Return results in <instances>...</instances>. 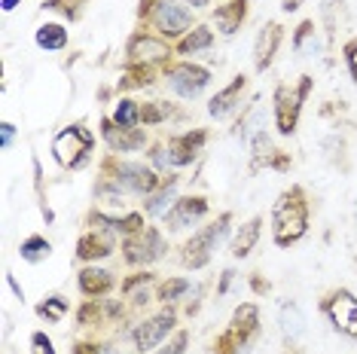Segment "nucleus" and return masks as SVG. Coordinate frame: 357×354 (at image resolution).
Listing matches in <instances>:
<instances>
[{
  "instance_id": "obj_45",
  "label": "nucleus",
  "mask_w": 357,
  "mask_h": 354,
  "mask_svg": "<svg viewBox=\"0 0 357 354\" xmlns=\"http://www.w3.org/2000/svg\"><path fill=\"white\" fill-rule=\"evenodd\" d=\"M250 287H254V293H269V281L259 278V272L250 275Z\"/></svg>"
},
{
  "instance_id": "obj_43",
  "label": "nucleus",
  "mask_w": 357,
  "mask_h": 354,
  "mask_svg": "<svg viewBox=\"0 0 357 354\" xmlns=\"http://www.w3.org/2000/svg\"><path fill=\"white\" fill-rule=\"evenodd\" d=\"M15 138V125L13 123H0V150H10Z\"/></svg>"
},
{
  "instance_id": "obj_39",
  "label": "nucleus",
  "mask_w": 357,
  "mask_h": 354,
  "mask_svg": "<svg viewBox=\"0 0 357 354\" xmlns=\"http://www.w3.org/2000/svg\"><path fill=\"white\" fill-rule=\"evenodd\" d=\"M342 59L348 64V74H351L354 86H357V37H348L342 43Z\"/></svg>"
},
{
  "instance_id": "obj_27",
  "label": "nucleus",
  "mask_w": 357,
  "mask_h": 354,
  "mask_svg": "<svg viewBox=\"0 0 357 354\" xmlns=\"http://www.w3.org/2000/svg\"><path fill=\"white\" fill-rule=\"evenodd\" d=\"M174 187H177V174H168L165 180H162V187L153 192L150 199H144V211H147L150 217H159L165 214L168 208H172L177 199H174Z\"/></svg>"
},
{
  "instance_id": "obj_38",
  "label": "nucleus",
  "mask_w": 357,
  "mask_h": 354,
  "mask_svg": "<svg viewBox=\"0 0 357 354\" xmlns=\"http://www.w3.org/2000/svg\"><path fill=\"white\" fill-rule=\"evenodd\" d=\"M314 37V19H305V22H299V28H296V34H294V49L296 52H305V43Z\"/></svg>"
},
{
  "instance_id": "obj_30",
  "label": "nucleus",
  "mask_w": 357,
  "mask_h": 354,
  "mask_svg": "<svg viewBox=\"0 0 357 354\" xmlns=\"http://www.w3.org/2000/svg\"><path fill=\"white\" fill-rule=\"evenodd\" d=\"M70 311V302L64 300L61 293H52V296H46L43 302L37 305V315L46 321V324H59V321L64 318Z\"/></svg>"
},
{
  "instance_id": "obj_37",
  "label": "nucleus",
  "mask_w": 357,
  "mask_h": 354,
  "mask_svg": "<svg viewBox=\"0 0 357 354\" xmlns=\"http://www.w3.org/2000/svg\"><path fill=\"white\" fill-rule=\"evenodd\" d=\"M214 354H241V342L232 336V330L226 327L223 333H217V339H214V348H211Z\"/></svg>"
},
{
  "instance_id": "obj_35",
  "label": "nucleus",
  "mask_w": 357,
  "mask_h": 354,
  "mask_svg": "<svg viewBox=\"0 0 357 354\" xmlns=\"http://www.w3.org/2000/svg\"><path fill=\"white\" fill-rule=\"evenodd\" d=\"M104 315H107V311L101 309V300H86L77 309V324L79 327H95V324H101L104 321Z\"/></svg>"
},
{
  "instance_id": "obj_36",
  "label": "nucleus",
  "mask_w": 357,
  "mask_h": 354,
  "mask_svg": "<svg viewBox=\"0 0 357 354\" xmlns=\"http://www.w3.org/2000/svg\"><path fill=\"white\" fill-rule=\"evenodd\" d=\"M186 348H190V330H174L168 345H162L153 354H186Z\"/></svg>"
},
{
  "instance_id": "obj_32",
  "label": "nucleus",
  "mask_w": 357,
  "mask_h": 354,
  "mask_svg": "<svg viewBox=\"0 0 357 354\" xmlns=\"http://www.w3.org/2000/svg\"><path fill=\"white\" fill-rule=\"evenodd\" d=\"M113 123L123 125V128H137L141 125V104L132 98H119L116 110H113Z\"/></svg>"
},
{
  "instance_id": "obj_23",
  "label": "nucleus",
  "mask_w": 357,
  "mask_h": 354,
  "mask_svg": "<svg viewBox=\"0 0 357 354\" xmlns=\"http://www.w3.org/2000/svg\"><path fill=\"white\" fill-rule=\"evenodd\" d=\"M150 284H156V275L153 272H137V275L123 281V296L128 300L132 309H144L153 296H150Z\"/></svg>"
},
{
  "instance_id": "obj_2",
  "label": "nucleus",
  "mask_w": 357,
  "mask_h": 354,
  "mask_svg": "<svg viewBox=\"0 0 357 354\" xmlns=\"http://www.w3.org/2000/svg\"><path fill=\"white\" fill-rule=\"evenodd\" d=\"M137 19L144 22V28H153V34H159L162 40H174V43L186 31L196 28L192 10L181 0H141Z\"/></svg>"
},
{
  "instance_id": "obj_4",
  "label": "nucleus",
  "mask_w": 357,
  "mask_h": 354,
  "mask_svg": "<svg viewBox=\"0 0 357 354\" xmlns=\"http://www.w3.org/2000/svg\"><path fill=\"white\" fill-rule=\"evenodd\" d=\"M312 88H314V79L308 77V74L299 77L294 86L281 83L278 88H275V95H272V110H275V128H278V134L290 138V134L296 132L299 116H303V104L308 101Z\"/></svg>"
},
{
  "instance_id": "obj_49",
  "label": "nucleus",
  "mask_w": 357,
  "mask_h": 354,
  "mask_svg": "<svg viewBox=\"0 0 357 354\" xmlns=\"http://www.w3.org/2000/svg\"><path fill=\"white\" fill-rule=\"evenodd\" d=\"M19 3H22V0H3V13H13Z\"/></svg>"
},
{
  "instance_id": "obj_31",
  "label": "nucleus",
  "mask_w": 357,
  "mask_h": 354,
  "mask_svg": "<svg viewBox=\"0 0 357 354\" xmlns=\"http://www.w3.org/2000/svg\"><path fill=\"white\" fill-rule=\"evenodd\" d=\"M19 254H22V260H28V263H43L46 256L52 254V245L43 236H28L19 245Z\"/></svg>"
},
{
  "instance_id": "obj_12",
  "label": "nucleus",
  "mask_w": 357,
  "mask_h": 354,
  "mask_svg": "<svg viewBox=\"0 0 357 354\" xmlns=\"http://www.w3.org/2000/svg\"><path fill=\"white\" fill-rule=\"evenodd\" d=\"M205 144H208V132H205V128H190V132H183V134H172V138L165 141L168 162H172V168L192 165Z\"/></svg>"
},
{
  "instance_id": "obj_6",
  "label": "nucleus",
  "mask_w": 357,
  "mask_h": 354,
  "mask_svg": "<svg viewBox=\"0 0 357 354\" xmlns=\"http://www.w3.org/2000/svg\"><path fill=\"white\" fill-rule=\"evenodd\" d=\"M229 223H232V211H223L214 223L202 226L199 232H192L181 247V263L186 269H205L211 263V254L217 251V245L229 236Z\"/></svg>"
},
{
  "instance_id": "obj_18",
  "label": "nucleus",
  "mask_w": 357,
  "mask_h": 354,
  "mask_svg": "<svg viewBox=\"0 0 357 354\" xmlns=\"http://www.w3.org/2000/svg\"><path fill=\"white\" fill-rule=\"evenodd\" d=\"M248 83H250V79L245 74L232 77V83L223 86L220 92H217L214 98L208 101V114L214 116V119H229L235 110L241 107V98H245V92H248Z\"/></svg>"
},
{
  "instance_id": "obj_11",
  "label": "nucleus",
  "mask_w": 357,
  "mask_h": 354,
  "mask_svg": "<svg viewBox=\"0 0 357 354\" xmlns=\"http://www.w3.org/2000/svg\"><path fill=\"white\" fill-rule=\"evenodd\" d=\"M174 327H177V311H174V309H165V311H159V315H153V318H147V321H141V324L132 330L135 351L153 354L162 342L168 339V336L174 333Z\"/></svg>"
},
{
  "instance_id": "obj_1",
  "label": "nucleus",
  "mask_w": 357,
  "mask_h": 354,
  "mask_svg": "<svg viewBox=\"0 0 357 354\" xmlns=\"http://www.w3.org/2000/svg\"><path fill=\"white\" fill-rule=\"evenodd\" d=\"M312 223V205H308L305 187H287L272 205V238L278 247H290L299 238H305Z\"/></svg>"
},
{
  "instance_id": "obj_20",
  "label": "nucleus",
  "mask_w": 357,
  "mask_h": 354,
  "mask_svg": "<svg viewBox=\"0 0 357 354\" xmlns=\"http://www.w3.org/2000/svg\"><path fill=\"white\" fill-rule=\"evenodd\" d=\"M229 330H232L235 339L241 342V348H248V345L254 342V336L259 333V309H257V302H241L238 309L232 311Z\"/></svg>"
},
{
  "instance_id": "obj_34",
  "label": "nucleus",
  "mask_w": 357,
  "mask_h": 354,
  "mask_svg": "<svg viewBox=\"0 0 357 354\" xmlns=\"http://www.w3.org/2000/svg\"><path fill=\"white\" fill-rule=\"evenodd\" d=\"M89 0H43V10L50 13H61L68 22H79L83 19V6Z\"/></svg>"
},
{
  "instance_id": "obj_42",
  "label": "nucleus",
  "mask_w": 357,
  "mask_h": 354,
  "mask_svg": "<svg viewBox=\"0 0 357 354\" xmlns=\"http://www.w3.org/2000/svg\"><path fill=\"white\" fill-rule=\"evenodd\" d=\"M70 354H107V348H104L101 342L79 339V342H74V348H70Z\"/></svg>"
},
{
  "instance_id": "obj_41",
  "label": "nucleus",
  "mask_w": 357,
  "mask_h": 354,
  "mask_svg": "<svg viewBox=\"0 0 357 354\" xmlns=\"http://www.w3.org/2000/svg\"><path fill=\"white\" fill-rule=\"evenodd\" d=\"M31 354H55V345H52V339L43 333V330L31 333Z\"/></svg>"
},
{
  "instance_id": "obj_14",
  "label": "nucleus",
  "mask_w": 357,
  "mask_h": 354,
  "mask_svg": "<svg viewBox=\"0 0 357 354\" xmlns=\"http://www.w3.org/2000/svg\"><path fill=\"white\" fill-rule=\"evenodd\" d=\"M116 251V232L101 229V226H89L77 241V260L79 263H98Z\"/></svg>"
},
{
  "instance_id": "obj_26",
  "label": "nucleus",
  "mask_w": 357,
  "mask_h": 354,
  "mask_svg": "<svg viewBox=\"0 0 357 354\" xmlns=\"http://www.w3.org/2000/svg\"><path fill=\"white\" fill-rule=\"evenodd\" d=\"M211 46H214V31H211L208 25H196L174 43V52L177 55H196V52L211 49Z\"/></svg>"
},
{
  "instance_id": "obj_33",
  "label": "nucleus",
  "mask_w": 357,
  "mask_h": 354,
  "mask_svg": "<svg viewBox=\"0 0 357 354\" xmlns=\"http://www.w3.org/2000/svg\"><path fill=\"white\" fill-rule=\"evenodd\" d=\"M174 116V107L168 101H147L141 104V123L144 125H162Z\"/></svg>"
},
{
  "instance_id": "obj_3",
  "label": "nucleus",
  "mask_w": 357,
  "mask_h": 354,
  "mask_svg": "<svg viewBox=\"0 0 357 354\" xmlns=\"http://www.w3.org/2000/svg\"><path fill=\"white\" fill-rule=\"evenodd\" d=\"M101 177H110L126 196H141V199H150L153 192L162 187V180H165V177L159 171H153L150 165L119 159V153H107V156L101 159Z\"/></svg>"
},
{
  "instance_id": "obj_16",
  "label": "nucleus",
  "mask_w": 357,
  "mask_h": 354,
  "mask_svg": "<svg viewBox=\"0 0 357 354\" xmlns=\"http://www.w3.org/2000/svg\"><path fill=\"white\" fill-rule=\"evenodd\" d=\"M101 138L110 147V153H137L147 144V132L141 128H123L113 123V116L101 119Z\"/></svg>"
},
{
  "instance_id": "obj_28",
  "label": "nucleus",
  "mask_w": 357,
  "mask_h": 354,
  "mask_svg": "<svg viewBox=\"0 0 357 354\" xmlns=\"http://www.w3.org/2000/svg\"><path fill=\"white\" fill-rule=\"evenodd\" d=\"M37 46L50 52H61L68 46V31L64 25H55V22H46V25L37 28Z\"/></svg>"
},
{
  "instance_id": "obj_5",
  "label": "nucleus",
  "mask_w": 357,
  "mask_h": 354,
  "mask_svg": "<svg viewBox=\"0 0 357 354\" xmlns=\"http://www.w3.org/2000/svg\"><path fill=\"white\" fill-rule=\"evenodd\" d=\"M92 150H95V134L86 123H70L64 125L61 132H55L52 138V156L55 162L68 171H77L83 168L89 159H92Z\"/></svg>"
},
{
  "instance_id": "obj_40",
  "label": "nucleus",
  "mask_w": 357,
  "mask_h": 354,
  "mask_svg": "<svg viewBox=\"0 0 357 354\" xmlns=\"http://www.w3.org/2000/svg\"><path fill=\"white\" fill-rule=\"evenodd\" d=\"M147 159H150L153 165H156L159 174H165L168 168H172V162H168V147H165V144H153L150 153H147Z\"/></svg>"
},
{
  "instance_id": "obj_46",
  "label": "nucleus",
  "mask_w": 357,
  "mask_h": 354,
  "mask_svg": "<svg viewBox=\"0 0 357 354\" xmlns=\"http://www.w3.org/2000/svg\"><path fill=\"white\" fill-rule=\"evenodd\" d=\"M303 3H305V0H281V10L284 13H296Z\"/></svg>"
},
{
  "instance_id": "obj_21",
  "label": "nucleus",
  "mask_w": 357,
  "mask_h": 354,
  "mask_svg": "<svg viewBox=\"0 0 357 354\" xmlns=\"http://www.w3.org/2000/svg\"><path fill=\"white\" fill-rule=\"evenodd\" d=\"M248 13H250L248 0H226L223 6L214 10V25L223 37H232V34H238L241 25L248 22Z\"/></svg>"
},
{
  "instance_id": "obj_9",
  "label": "nucleus",
  "mask_w": 357,
  "mask_h": 354,
  "mask_svg": "<svg viewBox=\"0 0 357 354\" xmlns=\"http://www.w3.org/2000/svg\"><path fill=\"white\" fill-rule=\"evenodd\" d=\"M321 311L336 333L348 336V339H357V296L348 287H336V291L324 293Z\"/></svg>"
},
{
  "instance_id": "obj_10",
  "label": "nucleus",
  "mask_w": 357,
  "mask_h": 354,
  "mask_svg": "<svg viewBox=\"0 0 357 354\" xmlns=\"http://www.w3.org/2000/svg\"><path fill=\"white\" fill-rule=\"evenodd\" d=\"M162 77H165L168 88L181 98H199L202 92L211 86V70L202 68L196 61H172L162 68Z\"/></svg>"
},
{
  "instance_id": "obj_8",
  "label": "nucleus",
  "mask_w": 357,
  "mask_h": 354,
  "mask_svg": "<svg viewBox=\"0 0 357 354\" xmlns=\"http://www.w3.org/2000/svg\"><path fill=\"white\" fill-rule=\"evenodd\" d=\"M119 251H123V260L128 266H150V263H156L165 256L168 241L162 236L159 226H144V229H137L135 236L123 238Z\"/></svg>"
},
{
  "instance_id": "obj_22",
  "label": "nucleus",
  "mask_w": 357,
  "mask_h": 354,
  "mask_svg": "<svg viewBox=\"0 0 357 354\" xmlns=\"http://www.w3.org/2000/svg\"><path fill=\"white\" fill-rule=\"evenodd\" d=\"M259 232H263V217H250L248 223H241L238 232H235L232 241H229V254L235 260L250 256V251H254L257 241H259Z\"/></svg>"
},
{
  "instance_id": "obj_15",
  "label": "nucleus",
  "mask_w": 357,
  "mask_h": 354,
  "mask_svg": "<svg viewBox=\"0 0 357 354\" xmlns=\"http://www.w3.org/2000/svg\"><path fill=\"white\" fill-rule=\"evenodd\" d=\"M208 208L211 205H208L205 196H183V199H177L165 214H162V220H165L168 232H181L186 226H192V223H199L202 217L208 214Z\"/></svg>"
},
{
  "instance_id": "obj_13",
  "label": "nucleus",
  "mask_w": 357,
  "mask_h": 354,
  "mask_svg": "<svg viewBox=\"0 0 357 354\" xmlns=\"http://www.w3.org/2000/svg\"><path fill=\"white\" fill-rule=\"evenodd\" d=\"M248 144H250V168H254V171H259V168H272V171H287V168L294 165L290 153H284V150L275 147V144L269 141V134H266V128H263V132H257Z\"/></svg>"
},
{
  "instance_id": "obj_24",
  "label": "nucleus",
  "mask_w": 357,
  "mask_h": 354,
  "mask_svg": "<svg viewBox=\"0 0 357 354\" xmlns=\"http://www.w3.org/2000/svg\"><path fill=\"white\" fill-rule=\"evenodd\" d=\"M278 327H281V336L287 342H296L299 336L305 333V315L296 302H281L278 309Z\"/></svg>"
},
{
  "instance_id": "obj_47",
  "label": "nucleus",
  "mask_w": 357,
  "mask_h": 354,
  "mask_svg": "<svg viewBox=\"0 0 357 354\" xmlns=\"http://www.w3.org/2000/svg\"><path fill=\"white\" fill-rule=\"evenodd\" d=\"M6 284L13 287V291H15V296H19V300H25V291H22V287H19V281L13 278V272H6Z\"/></svg>"
},
{
  "instance_id": "obj_7",
  "label": "nucleus",
  "mask_w": 357,
  "mask_h": 354,
  "mask_svg": "<svg viewBox=\"0 0 357 354\" xmlns=\"http://www.w3.org/2000/svg\"><path fill=\"white\" fill-rule=\"evenodd\" d=\"M174 61V49L168 40H162L159 34L141 28L128 37L126 43V64H150V68H165V64Z\"/></svg>"
},
{
  "instance_id": "obj_17",
  "label": "nucleus",
  "mask_w": 357,
  "mask_h": 354,
  "mask_svg": "<svg viewBox=\"0 0 357 354\" xmlns=\"http://www.w3.org/2000/svg\"><path fill=\"white\" fill-rule=\"evenodd\" d=\"M281 40H284V25L281 22H266V25L259 28V34L254 40V70L257 74H266V70L272 68Z\"/></svg>"
},
{
  "instance_id": "obj_19",
  "label": "nucleus",
  "mask_w": 357,
  "mask_h": 354,
  "mask_svg": "<svg viewBox=\"0 0 357 354\" xmlns=\"http://www.w3.org/2000/svg\"><path fill=\"white\" fill-rule=\"evenodd\" d=\"M77 284H79V293H83L86 300H101V296H107L113 287H116V278H113V272L98 269L95 263H89L79 269Z\"/></svg>"
},
{
  "instance_id": "obj_48",
  "label": "nucleus",
  "mask_w": 357,
  "mask_h": 354,
  "mask_svg": "<svg viewBox=\"0 0 357 354\" xmlns=\"http://www.w3.org/2000/svg\"><path fill=\"white\" fill-rule=\"evenodd\" d=\"M181 3H186L190 10H202V6H211V0H181Z\"/></svg>"
},
{
  "instance_id": "obj_44",
  "label": "nucleus",
  "mask_w": 357,
  "mask_h": 354,
  "mask_svg": "<svg viewBox=\"0 0 357 354\" xmlns=\"http://www.w3.org/2000/svg\"><path fill=\"white\" fill-rule=\"evenodd\" d=\"M232 278H235V269H226V272H223V275H220V284H217V296H223L226 291H229Z\"/></svg>"
},
{
  "instance_id": "obj_25",
  "label": "nucleus",
  "mask_w": 357,
  "mask_h": 354,
  "mask_svg": "<svg viewBox=\"0 0 357 354\" xmlns=\"http://www.w3.org/2000/svg\"><path fill=\"white\" fill-rule=\"evenodd\" d=\"M153 83H156V68H150V64H126L116 88L119 92H132V88H150Z\"/></svg>"
},
{
  "instance_id": "obj_29",
  "label": "nucleus",
  "mask_w": 357,
  "mask_h": 354,
  "mask_svg": "<svg viewBox=\"0 0 357 354\" xmlns=\"http://www.w3.org/2000/svg\"><path fill=\"white\" fill-rule=\"evenodd\" d=\"M190 291H192V284L186 278H168V281H159V284H156V300L165 302V305H172L177 300H183Z\"/></svg>"
}]
</instances>
